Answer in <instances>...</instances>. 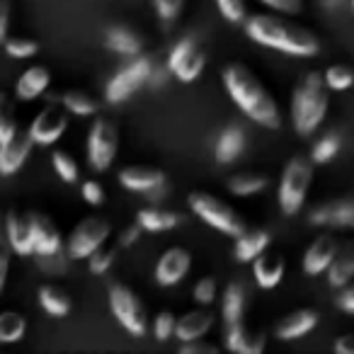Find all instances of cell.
<instances>
[{
  "mask_svg": "<svg viewBox=\"0 0 354 354\" xmlns=\"http://www.w3.org/2000/svg\"><path fill=\"white\" fill-rule=\"evenodd\" d=\"M243 30L255 44L267 46L296 59H310L320 51V39L299 22L289 20V15L279 12H257L243 20Z\"/></svg>",
  "mask_w": 354,
  "mask_h": 354,
  "instance_id": "6da1fadb",
  "label": "cell"
},
{
  "mask_svg": "<svg viewBox=\"0 0 354 354\" xmlns=\"http://www.w3.org/2000/svg\"><path fill=\"white\" fill-rule=\"evenodd\" d=\"M223 88H226L228 97L233 100L238 109L245 114L250 122H255L262 129H279L281 127V114L277 107L272 93L265 88L260 78L248 68L245 64H228L221 71Z\"/></svg>",
  "mask_w": 354,
  "mask_h": 354,
  "instance_id": "7a4b0ae2",
  "label": "cell"
},
{
  "mask_svg": "<svg viewBox=\"0 0 354 354\" xmlns=\"http://www.w3.org/2000/svg\"><path fill=\"white\" fill-rule=\"evenodd\" d=\"M330 107V90L323 73L310 71L291 93V127L299 136H310L325 122Z\"/></svg>",
  "mask_w": 354,
  "mask_h": 354,
  "instance_id": "3957f363",
  "label": "cell"
},
{
  "mask_svg": "<svg viewBox=\"0 0 354 354\" xmlns=\"http://www.w3.org/2000/svg\"><path fill=\"white\" fill-rule=\"evenodd\" d=\"M313 160L304 156H294L286 162L279 180V189H277V204H279L284 216H296L304 209L310 183H313Z\"/></svg>",
  "mask_w": 354,
  "mask_h": 354,
  "instance_id": "277c9868",
  "label": "cell"
},
{
  "mask_svg": "<svg viewBox=\"0 0 354 354\" xmlns=\"http://www.w3.org/2000/svg\"><path fill=\"white\" fill-rule=\"evenodd\" d=\"M187 204L194 216L202 218L207 226H212L214 231L223 233V236L236 238L248 228L241 214L228 202H223L221 197H216L212 192H192L187 197Z\"/></svg>",
  "mask_w": 354,
  "mask_h": 354,
  "instance_id": "5b68a950",
  "label": "cell"
},
{
  "mask_svg": "<svg viewBox=\"0 0 354 354\" xmlns=\"http://www.w3.org/2000/svg\"><path fill=\"white\" fill-rule=\"evenodd\" d=\"M151 73H153V59L146 54H138L131 56L127 66L117 71L112 75V80L107 83L104 88V100L109 104H119V102H127L129 97L138 93L143 85L151 83Z\"/></svg>",
  "mask_w": 354,
  "mask_h": 354,
  "instance_id": "8992f818",
  "label": "cell"
},
{
  "mask_svg": "<svg viewBox=\"0 0 354 354\" xmlns=\"http://www.w3.org/2000/svg\"><path fill=\"white\" fill-rule=\"evenodd\" d=\"M109 308H112L117 323L127 330L133 337H143L148 330L146 320V308H143L141 299L133 289H129L127 284H112L109 286Z\"/></svg>",
  "mask_w": 354,
  "mask_h": 354,
  "instance_id": "52a82bcc",
  "label": "cell"
},
{
  "mask_svg": "<svg viewBox=\"0 0 354 354\" xmlns=\"http://www.w3.org/2000/svg\"><path fill=\"white\" fill-rule=\"evenodd\" d=\"M207 54L194 35H185L177 39L167 54V73L175 75L180 83H194L204 73Z\"/></svg>",
  "mask_w": 354,
  "mask_h": 354,
  "instance_id": "ba28073f",
  "label": "cell"
},
{
  "mask_svg": "<svg viewBox=\"0 0 354 354\" xmlns=\"http://www.w3.org/2000/svg\"><path fill=\"white\" fill-rule=\"evenodd\" d=\"M119 151V129L114 122L100 117L93 122L88 133V160L95 172H104L112 167Z\"/></svg>",
  "mask_w": 354,
  "mask_h": 354,
  "instance_id": "9c48e42d",
  "label": "cell"
},
{
  "mask_svg": "<svg viewBox=\"0 0 354 354\" xmlns=\"http://www.w3.org/2000/svg\"><path fill=\"white\" fill-rule=\"evenodd\" d=\"M109 233H112L109 221H104L100 216H85L68 236L66 255L71 260H85V257H90L95 250H100L107 243Z\"/></svg>",
  "mask_w": 354,
  "mask_h": 354,
  "instance_id": "30bf717a",
  "label": "cell"
},
{
  "mask_svg": "<svg viewBox=\"0 0 354 354\" xmlns=\"http://www.w3.org/2000/svg\"><path fill=\"white\" fill-rule=\"evenodd\" d=\"M35 146L30 131L12 127L6 136L0 138V175H12L17 172L25 160L30 158V151Z\"/></svg>",
  "mask_w": 354,
  "mask_h": 354,
  "instance_id": "8fae6325",
  "label": "cell"
},
{
  "mask_svg": "<svg viewBox=\"0 0 354 354\" xmlns=\"http://www.w3.org/2000/svg\"><path fill=\"white\" fill-rule=\"evenodd\" d=\"M308 223L310 226H320V228H352L354 226V199L339 197V199H328V202L318 204L315 209H310Z\"/></svg>",
  "mask_w": 354,
  "mask_h": 354,
  "instance_id": "7c38bea8",
  "label": "cell"
},
{
  "mask_svg": "<svg viewBox=\"0 0 354 354\" xmlns=\"http://www.w3.org/2000/svg\"><path fill=\"white\" fill-rule=\"evenodd\" d=\"M66 127H68V119H66V107H59V104H49L44 107L37 119L30 127V136L35 143L39 146H51L56 143L61 136H64Z\"/></svg>",
  "mask_w": 354,
  "mask_h": 354,
  "instance_id": "4fadbf2b",
  "label": "cell"
},
{
  "mask_svg": "<svg viewBox=\"0 0 354 354\" xmlns=\"http://www.w3.org/2000/svg\"><path fill=\"white\" fill-rule=\"evenodd\" d=\"M192 255L185 248H167L156 262V284L158 286H175L189 274Z\"/></svg>",
  "mask_w": 354,
  "mask_h": 354,
  "instance_id": "5bb4252c",
  "label": "cell"
},
{
  "mask_svg": "<svg viewBox=\"0 0 354 354\" xmlns=\"http://www.w3.org/2000/svg\"><path fill=\"white\" fill-rule=\"evenodd\" d=\"M119 185L129 192H141V194H148L153 192L156 187L165 185V172L158 170V167H148V165H129L124 170H119L117 175Z\"/></svg>",
  "mask_w": 354,
  "mask_h": 354,
  "instance_id": "9a60e30c",
  "label": "cell"
},
{
  "mask_svg": "<svg viewBox=\"0 0 354 354\" xmlns=\"http://www.w3.org/2000/svg\"><path fill=\"white\" fill-rule=\"evenodd\" d=\"M318 310L313 308H299L286 313L279 323L274 325V335L277 339H284V342H291V339H301L310 333V330L318 328Z\"/></svg>",
  "mask_w": 354,
  "mask_h": 354,
  "instance_id": "2e32d148",
  "label": "cell"
},
{
  "mask_svg": "<svg viewBox=\"0 0 354 354\" xmlns=\"http://www.w3.org/2000/svg\"><path fill=\"white\" fill-rule=\"evenodd\" d=\"M337 238L330 236V233H323L318 236L304 252V272L308 277H318V274H325V270L330 267L333 262L335 252H337Z\"/></svg>",
  "mask_w": 354,
  "mask_h": 354,
  "instance_id": "e0dca14e",
  "label": "cell"
},
{
  "mask_svg": "<svg viewBox=\"0 0 354 354\" xmlns=\"http://www.w3.org/2000/svg\"><path fill=\"white\" fill-rule=\"evenodd\" d=\"M250 265H252L255 284L260 286V289L270 291V289H274V286H279L281 279H284V272H286L284 257L277 255V252H270V248H267L265 252H260Z\"/></svg>",
  "mask_w": 354,
  "mask_h": 354,
  "instance_id": "ac0fdd59",
  "label": "cell"
},
{
  "mask_svg": "<svg viewBox=\"0 0 354 354\" xmlns=\"http://www.w3.org/2000/svg\"><path fill=\"white\" fill-rule=\"evenodd\" d=\"M226 347L236 354H262L267 347V337L262 330H252L245 323L226 325Z\"/></svg>",
  "mask_w": 354,
  "mask_h": 354,
  "instance_id": "d6986e66",
  "label": "cell"
},
{
  "mask_svg": "<svg viewBox=\"0 0 354 354\" xmlns=\"http://www.w3.org/2000/svg\"><path fill=\"white\" fill-rule=\"evenodd\" d=\"M30 231H32V245L35 255H46V252H59L64 241H61L59 228L54 226L49 216L44 214H30Z\"/></svg>",
  "mask_w": 354,
  "mask_h": 354,
  "instance_id": "ffe728a7",
  "label": "cell"
},
{
  "mask_svg": "<svg viewBox=\"0 0 354 354\" xmlns=\"http://www.w3.org/2000/svg\"><path fill=\"white\" fill-rule=\"evenodd\" d=\"M214 325V313L207 310V306H199L194 310H187L185 315H180L175 323V337L180 342H189V339L207 337V333Z\"/></svg>",
  "mask_w": 354,
  "mask_h": 354,
  "instance_id": "44dd1931",
  "label": "cell"
},
{
  "mask_svg": "<svg viewBox=\"0 0 354 354\" xmlns=\"http://www.w3.org/2000/svg\"><path fill=\"white\" fill-rule=\"evenodd\" d=\"M248 133L241 124H228L216 138V146H214V158H216L218 165H231L238 156H243L245 151Z\"/></svg>",
  "mask_w": 354,
  "mask_h": 354,
  "instance_id": "7402d4cb",
  "label": "cell"
},
{
  "mask_svg": "<svg viewBox=\"0 0 354 354\" xmlns=\"http://www.w3.org/2000/svg\"><path fill=\"white\" fill-rule=\"evenodd\" d=\"M328 274V284L333 289H342V286L352 284L354 281V241H347L342 245H337L333 262L325 270Z\"/></svg>",
  "mask_w": 354,
  "mask_h": 354,
  "instance_id": "603a6c76",
  "label": "cell"
},
{
  "mask_svg": "<svg viewBox=\"0 0 354 354\" xmlns=\"http://www.w3.org/2000/svg\"><path fill=\"white\" fill-rule=\"evenodd\" d=\"M272 243V236L265 228H245L241 236H236V245H233V255L236 262L241 265H250L260 252H265Z\"/></svg>",
  "mask_w": 354,
  "mask_h": 354,
  "instance_id": "cb8c5ba5",
  "label": "cell"
},
{
  "mask_svg": "<svg viewBox=\"0 0 354 354\" xmlns=\"http://www.w3.org/2000/svg\"><path fill=\"white\" fill-rule=\"evenodd\" d=\"M104 46L114 54L122 56H138L143 54V39L141 35L131 30L127 25H112L104 32Z\"/></svg>",
  "mask_w": 354,
  "mask_h": 354,
  "instance_id": "d4e9b609",
  "label": "cell"
},
{
  "mask_svg": "<svg viewBox=\"0 0 354 354\" xmlns=\"http://www.w3.org/2000/svg\"><path fill=\"white\" fill-rule=\"evenodd\" d=\"M245 306H248V286L243 281H231V284L223 289V299H221V318L226 325L241 323L243 315H245Z\"/></svg>",
  "mask_w": 354,
  "mask_h": 354,
  "instance_id": "484cf974",
  "label": "cell"
},
{
  "mask_svg": "<svg viewBox=\"0 0 354 354\" xmlns=\"http://www.w3.org/2000/svg\"><path fill=\"white\" fill-rule=\"evenodd\" d=\"M6 231H8V241H10V248L20 255H32L35 252V245H32V231H30V218L22 216L17 212L8 214L6 221Z\"/></svg>",
  "mask_w": 354,
  "mask_h": 354,
  "instance_id": "4316f807",
  "label": "cell"
},
{
  "mask_svg": "<svg viewBox=\"0 0 354 354\" xmlns=\"http://www.w3.org/2000/svg\"><path fill=\"white\" fill-rule=\"evenodd\" d=\"M183 216L175 212H167V209H156V207H148L141 209L136 214V223L148 233H162V231H172L175 226H180Z\"/></svg>",
  "mask_w": 354,
  "mask_h": 354,
  "instance_id": "83f0119b",
  "label": "cell"
},
{
  "mask_svg": "<svg viewBox=\"0 0 354 354\" xmlns=\"http://www.w3.org/2000/svg\"><path fill=\"white\" fill-rule=\"evenodd\" d=\"M51 83V73L44 66H32L17 80V97L20 100H35L49 88Z\"/></svg>",
  "mask_w": 354,
  "mask_h": 354,
  "instance_id": "f1b7e54d",
  "label": "cell"
},
{
  "mask_svg": "<svg viewBox=\"0 0 354 354\" xmlns=\"http://www.w3.org/2000/svg\"><path fill=\"white\" fill-rule=\"evenodd\" d=\"M270 180L267 175L260 172H236V175L228 177V192L233 197H252V194H260L262 189H267Z\"/></svg>",
  "mask_w": 354,
  "mask_h": 354,
  "instance_id": "f546056e",
  "label": "cell"
},
{
  "mask_svg": "<svg viewBox=\"0 0 354 354\" xmlns=\"http://www.w3.org/2000/svg\"><path fill=\"white\" fill-rule=\"evenodd\" d=\"M39 304H41V308H44L49 315H54V318H64V315H68L71 308H73L71 296L66 294L61 286H54V284L41 286L39 289Z\"/></svg>",
  "mask_w": 354,
  "mask_h": 354,
  "instance_id": "4dcf8cb0",
  "label": "cell"
},
{
  "mask_svg": "<svg viewBox=\"0 0 354 354\" xmlns=\"http://www.w3.org/2000/svg\"><path fill=\"white\" fill-rule=\"evenodd\" d=\"M61 104H64L68 112L78 114V117H93V114H97V109H100L97 100H95L93 95L83 93V90H68V93H64Z\"/></svg>",
  "mask_w": 354,
  "mask_h": 354,
  "instance_id": "1f68e13d",
  "label": "cell"
},
{
  "mask_svg": "<svg viewBox=\"0 0 354 354\" xmlns=\"http://www.w3.org/2000/svg\"><path fill=\"white\" fill-rule=\"evenodd\" d=\"M339 146H342L339 133H335V131L323 133V136L313 143V148H310V160H313V165H325V162H330L339 153Z\"/></svg>",
  "mask_w": 354,
  "mask_h": 354,
  "instance_id": "d6a6232c",
  "label": "cell"
},
{
  "mask_svg": "<svg viewBox=\"0 0 354 354\" xmlns=\"http://www.w3.org/2000/svg\"><path fill=\"white\" fill-rule=\"evenodd\" d=\"M25 318L15 310H6L0 313V342H17L25 335Z\"/></svg>",
  "mask_w": 354,
  "mask_h": 354,
  "instance_id": "836d02e7",
  "label": "cell"
},
{
  "mask_svg": "<svg viewBox=\"0 0 354 354\" xmlns=\"http://www.w3.org/2000/svg\"><path fill=\"white\" fill-rule=\"evenodd\" d=\"M323 80L330 93H342V90H349L354 85V71L344 64H335L323 73Z\"/></svg>",
  "mask_w": 354,
  "mask_h": 354,
  "instance_id": "e575fe53",
  "label": "cell"
},
{
  "mask_svg": "<svg viewBox=\"0 0 354 354\" xmlns=\"http://www.w3.org/2000/svg\"><path fill=\"white\" fill-rule=\"evenodd\" d=\"M51 160H54L56 172H59V177L64 180V183H68V185L78 183V175H80L78 162H75L73 158L68 156V153H66V151H56L54 156H51Z\"/></svg>",
  "mask_w": 354,
  "mask_h": 354,
  "instance_id": "d590c367",
  "label": "cell"
},
{
  "mask_svg": "<svg viewBox=\"0 0 354 354\" xmlns=\"http://www.w3.org/2000/svg\"><path fill=\"white\" fill-rule=\"evenodd\" d=\"M175 323L177 318L172 310H160L156 315V320H153V337L158 342H167L170 337H175Z\"/></svg>",
  "mask_w": 354,
  "mask_h": 354,
  "instance_id": "8d00e7d4",
  "label": "cell"
},
{
  "mask_svg": "<svg viewBox=\"0 0 354 354\" xmlns=\"http://www.w3.org/2000/svg\"><path fill=\"white\" fill-rule=\"evenodd\" d=\"M37 265H39V270L46 272V274L59 277L68 270V257H66L61 250L59 252H46V255H37Z\"/></svg>",
  "mask_w": 354,
  "mask_h": 354,
  "instance_id": "74e56055",
  "label": "cell"
},
{
  "mask_svg": "<svg viewBox=\"0 0 354 354\" xmlns=\"http://www.w3.org/2000/svg\"><path fill=\"white\" fill-rule=\"evenodd\" d=\"M216 294H218L216 279H212V277H202V279L194 284L192 299L197 306H212L214 301H216Z\"/></svg>",
  "mask_w": 354,
  "mask_h": 354,
  "instance_id": "f35d334b",
  "label": "cell"
},
{
  "mask_svg": "<svg viewBox=\"0 0 354 354\" xmlns=\"http://www.w3.org/2000/svg\"><path fill=\"white\" fill-rule=\"evenodd\" d=\"M153 6H156L158 20H160L162 25L170 27L172 22H175L177 17H180V12H183L185 0H153Z\"/></svg>",
  "mask_w": 354,
  "mask_h": 354,
  "instance_id": "ab89813d",
  "label": "cell"
},
{
  "mask_svg": "<svg viewBox=\"0 0 354 354\" xmlns=\"http://www.w3.org/2000/svg\"><path fill=\"white\" fill-rule=\"evenodd\" d=\"M216 8H218V12H221L223 20L236 22V25L248 17L245 0H216Z\"/></svg>",
  "mask_w": 354,
  "mask_h": 354,
  "instance_id": "60d3db41",
  "label": "cell"
},
{
  "mask_svg": "<svg viewBox=\"0 0 354 354\" xmlns=\"http://www.w3.org/2000/svg\"><path fill=\"white\" fill-rule=\"evenodd\" d=\"M6 51L15 59H30L39 51V44L35 39H6Z\"/></svg>",
  "mask_w": 354,
  "mask_h": 354,
  "instance_id": "b9f144b4",
  "label": "cell"
},
{
  "mask_svg": "<svg viewBox=\"0 0 354 354\" xmlns=\"http://www.w3.org/2000/svg\"><path fill=\"white\" fill-rule=\"evenodd\" d=\"M265 8H270L272 12H279V15H299L304 10V0H257Z\"/></svg>",
  "mask_w": 354,
  "mask_h": 354,
  "instance_id": "7bdbcfd3",
  "label": "cell"
},
{
  "mask_svg": "<svg viewBox=\"0 0 354 354\" xmlns=\"http://www.w3.org/2000/svg\"><path fill=\"white\" fill-rule=\"evenodd\" d=\"M112 262H114V250H104V245L88 257V265L93 274H104V272L112 267Z\"/></svg>",
  "mask_w": 354,
  "mask_h": 354,
  "instance_id": "ee69618b",
  "label": "cell"
},
{
  "mask_svg": "<svg viewBox=\"0 0 354 354\" xmlns=\"http://www.w3.org/2000/svg\"><path fill=\"white\" fill-rule=\"evenodd\" d=\"M218 344L207 342L204 337L189 339V342H180V354H216Z\"/></svg>",
  "mask_w": 354,
  "mask_h": 354,
  "instance_id": "f6af8a7d",
  "label": "cell"
},
{
  "mask_svg": "<svg viewBox=\"0 0 354 354\" xmlns=\"http://www.w3.org/2000/svg\"><path fill=\"white\" fill-rule=\"evenodd\" d=\"M80 194H83V199L90 204V207H100V204L104 202V189L97 180H88V183H83Z\"/></svg>",
  "mask_w": 354,
  "mask_h": 354,
  "instance_id": "bcb514c9",
  "label": "cell"
},
{
  "mask_svg": "<svg viewBox=\"0 0 354 354\" xmlns=\"http://www.w3.org/2000/svg\"><path fill=\"white\" fill-rule=\"evenodd\" d=\"M339 294L335 296V306H337L339 310H344V313L354 315V281L347 286H342V289H337Z\"/></svg>",
  "mask_w": 354,
  "mask_h": 354,
  "instance_id": "7dc6e473",
  "label": "cell"
},
{
  "mask_svg": "<svg viewBox=\"0 0 354 354\" xmlns=\"http://www.w3.org/2000/svg\"><path fill=\"white\" fill-rule=\"evenodd\" d=\"M12 127H15V124H12V107H10V102H8L6 95L0 93V138L6 136Z\"/></svg>",
  "mask_w": 354,
  "mask_h": 354,
  "instance_id": "c3c4849f",
  "label": "cell"
},
{
  "mask_svg": "<svg viewBox=\"0 0 354 354\" xmlns=\"http://www.w3.org/2000/svg\"><path fill=\"white\" fill-rule=\"evenodd\" d=\"M141 231H143V228L138 226V223H131V226H127L122 233H119V245H122V248H131L133 243L141 238Z\"/></svg>",
  "mask_w": 354,
  "mask_h": 354,
  "instance_id": "681fc988",
  "label": "cell"
},
{
  "mask_svg": "<svg viewBox=\"0 0 354 354\" xmlns=\"http://www.w3.org/2000/svg\"><path fill=\"white\" fill-rule=\"evenodd\" d=\"M8 22H10V0H0V44L8 37Z\"/></svg>",
  "mask_w": 354,
  "mask_h": 354,
  "instance_id": "f907efd6",
  "label": "cell"
},
{
  "mask_svg": "<svg viewBox=\"0 0 354 354\" xmlns=\"http://www.w3.org/2000/svg\"><path fill=\"white\" fill-rule=\"evenodd\" d=\"M333 349L337 354H354V333H347V335H342V337L335 339Z\"/></svg>",
  "mask_w": 354,
  "mask_h": 354,
  "instance_id": "816d5d0a",
  "label": "cell"
},
{
  "mask_svg": "<svg viewBox=\"0 0 354 354\" xmlns=\"http://www.w3.org/2000/svg\"><path fill=\"white\" fill-rule=\"evenodd\" d=\"M8 265H10V255H8V248L0 243V291H3V284H6Z\"/></svg>",
  "mask_w": 354,
  "mask_h": 354,
  "instance_id": "f5cc1de1",
  "label": "cell"
},
{
  "mask_svg": "<svg viewBox=\"0 0 354 354\" xmlns=\"http://www.w3.org/2000/svg\"><path fill=\"white\" fill-rule=\"evenodd\" d=\"M318 3L325 8V10H339V8H342L347 0H318Z\"/></svg>",
  "mask_w": 354,
  "mask_h": 354,
  "instance_id": "db71d44e",
  "label": "cell"
},
{
  "mask_svg": "<svg viewBox=\"0 0 354 354\" xmlns=\"http://www.w3.org/2000/svg\"><path fill=\"white\" fill-rule=\"evenodd\" d=\"M349 6H352V10H354V0H349Z\"/></svg>",
  "mask_w": 354,
  "mask_h": 354,
  "instance_id": "11a10c76",
  "label": "cell"
}]
</instances>
